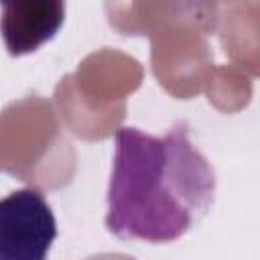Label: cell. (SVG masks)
<instances>
[{
	"label": "cell",
	"instance_id": "6da1fadb",
	"mask_svg": "<svg viewBox=\"0 0 260 260\" xmlns=\"http://www.w3.org/2000/svg\"><path fill=\"white\" fill-rule=\"evenodd\" d=\"M114 144L106 213L110 234L169 244L207 215L217 181L209 160L191 142L185 122L165 136L122 126Z\"/></svg>",
	"mask_w": 260,
	"mask_h": 260
},
{
	"label": "cell",
	"instance_id": "7a4b0ae2",
	"mask_svg": "<svg viewBox=\"0 0 260 260\" xmlns=\"http://www.w3.org/2000/svg\"><path fill=\"white\" fill-rule=\"evenodd\" d=\"M57 240V219L39 189L0 199V260H45Z\"/></svg>",
	"mask_w": 260,
	"mask_h": 260
},
{
	"label": "cell",
	"instance_id": "3957f363",
	"mask_svg": "<svg viewBox=\"0 0 260 260\" xmlns=\"http://www.w3.org/2000/svg\"><path fill=\"white\" fill-rule=\"evenodd\" d=\"M65 22V0H0V37L10 57L39 51Z\"/></svg>",
	"mask_w": 260,
	"mask_h": 260
}]
</instances>
